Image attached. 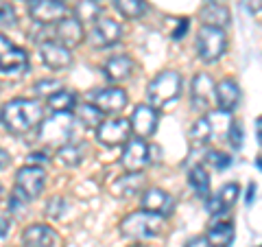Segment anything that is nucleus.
<instances>
[{
  "instance_id": "f257e3e1",
  "label": "nucleus",
  "mask_w": 262,
  "mask_h": 247,
  "mask_svg": "<svg viewBox=\"0 0 262 247\" xmlns=\"http://www.w3.org/2000/svg\"><path fill=\"white\" fill-rule=\"evenodd\" d=\"M0 120H3L5 129L15 136L29 134L33 127H37L44 120V105L33 98H13L3 105Z\"/></svg>"
},
{
  "instance_id": "f03ea898",
  "label": "nucleus",
  "mask_w": 262,
  "mask_h": 247,
  "mask_svg": "<svg viewBox=\"0 0 262 247\" xmlns=\"http://www.w3.org/2000/svg\"><path fill=\"white\" fill-rule=\"evenodd\" d=\"M166 223H164V217L153 215L149 210H138L131 212L125 219L120 221V232L127 238H138V241H149V238L160 236Z\"/></svg>"
},
{
  "instance_id": "7ed1b4c3",
  "label": "nucleus",
  "mask_w": 262,
  "mask_h": 247,
  "mask_svg": "<svg viewBox=\"0 0 262 247\" xmlns=\"http://www.w3.org/2000/svg\"><path fill=\"white\" fill-rule=\"evenodd\" d=\"M182 90V77L175 70H164L146 86V98H149L151 108H162L175 101Z\"/></svg>"
},
{
  "instance_id": "20e7f679",
  "label": "nucleus",
  "mask_w": 262,
  "mask_h": 247,
  "mask_svg": "<svg viewBox=\"0 0 262 247\" xmlns=\"http://www.w3.org/2000/svg\"><path fill=\"white\" fill-rule=\"evenodd\" d=\"M75 134V118L70 114H53L39 122V138L51 147H63Z\"/></svg>"
},
{
  "instance_id": "39448f33",
  "label": "nucleus",
  "mask_w": 262,
  "mask_h": 247,
  "mask_svg": "<svg viewBox=\"0 0 262 247\" xmlns=\"http://www.w3.org/2000/svg\"><path fill=\"white\" fill-rule=\"evenodd\" d=\"M227 48V37H225V31L223 29H216V27H203L196 33V53L203 61H216L223 57Z\"/></svg>"
},
{
  "instance_id": "423d86ee",
  "label": "nucleus",
  "mask_w": 262,
  "mask_h": 247,
  "mask_svg": "<svg viewBox=\"0 0 262 247\" xmlns=\"http://www.w3.org/2000/svg\"><path fill=\"white\" fill-rule=\"evenodd\" d=\"M46 186V171L42 167H22L15 175V193L24 199H37Z\"/></svg>"
},
{
  "instance_id": "0eeeda50",
  "label": "nucleus",
  "mask_w": 262,
  "mask_h": 247,
  "mask_svg": "<svg viewBox=\"0 0 262 247\" xmlns=\"http://www.w3.org/2000/svg\"><path fill=\"white\" fill-rule=\"evenodd\" d=\"M151 162V151H149V145L144 142L142 138H134V140H127L125 149H122L120 155V164L125 167L129 173H138L149 167Z\"/></svg>"
},
{
  "instance_id": "6e6552de",
  "label": "nucleus",
  "mask_w": 262,
  "mask_h": 247,
  "mask_svg": "<svg viewBox=\"0 0 262 247\" xmlns=\"http://www.w3.org/2000/svg\"><path fill=\"white\" fill-rule=\"evenodd\" d=\"M129 136H131V125L129 120H122V118L103 120L96 127V140L105 147H118L122 142H127Z\"/></svg>"
},
{
  "instance_id": "1a4fd4ad",
  "label": "nucleus",
  "mask_w": 262,
  "mask_h": 247,
  "mask_svg": "<svg viewBox=\"0 0 262 247\" xmlns=\"http://www.w3.org/2000/svg\"><path fill=\"white\" fill-rule=\"evenodd\" d=\"M29 13L37 24H53L66 18L68 7L63 0H31Z\"/></svg>"
},
{
  "instance_id": "9d476101",
  "label": "nucleus",
  "mask_w": 262,
  "mask_h": 247,
  "mask_svg": "<svg viewBox=\"0 0 262 247\" xmlns=\"http://www.w3.org/2000/svg\"><path fill=\"white\" fill-rule=\"evenodd\" d=\"M214 90H216V84L214 79L206 72H199L194 75L192 79V86H190V94H192V108L194 110H206L214 103Z\"/></svg>"
},
{
  "instance_id": "9b49d317",
  "label": "nucleus",
  "mask_w": 262,
  "mask_h": 247,
  "mask_svg": "<svg viewBox=\"0 0 262 247\" xmlns=\"http://www.w3.org/2000/svg\"><path fill=\"white\" fill-rule=\"evenodd\" d=\"M120 33H122V29H120V24L116 20L101 18V20H96V24L92 27L90 42H92V46H96V48H107V46L118 42Z\"/></svg>"
},
{
  "instance_id": "f8f14e48",
  "label": "nucleus",
  "mask_w": 262,
  "mask_h": 247,
  "mask_svg": "<svg viewBox=\"0 0 262 247\" xmlns=\"http://www.w3.org/2000/svg\"><path fill=\"white\" fill-rule=\"evenodd\" d=\"M90 98H92V105H96V108L101 110L103 114L120 112L127 105V94H125V90H120V88L96 90V92L90 94Z\"/></svg>"
},
{
  "instance_id": "ddd939ff",
  "label": "nucleus",
  "mask_w": 262,
  "mask_h": 247,
  "mask_svg": "<svg viewBox=\"0 0 262 247\" xmlns=\"http://www.w3.org/2000/svg\"><path fill=\"white\" fill-rule=\"evenodd\" d=\"M129 125L136 131L138 138H151L155 129H158V112L151 105H138L134 114H131Z\"/></svg>"
},
{
  "instance_id": "4468645a",
  "label": "nucleus",
  "mask_w": 262,
  "mask_h": 247,
  "mask_svg": "<svg viewBox=\"0 0 262 247\" xmlns=\"http://www.w3.org/2000/svg\"><path fill=\"white\" fill-rule=\"evenodd\" d=\"M142 205H144V210L153 212V215L168 217L175 210V199H173V195H168L162 188H149L142 195Z\"/></svg>"
},
{
  "instance_id": "2eb2a0df",
  "label": "nucleus",
  "mask_w": 262,
  "mask_h": 247,
  "mask_svg": "<svg viewBox=\"0 0 262 247\" xmlns=\"http://www.w3.org/2000/svg\"><path fill=\"white\" fill-rule=\"evenodd\" d=\"M39 57H42V61L53 70L68 68V66L72 64L70 48L61 46L59 42H44L42 46H39Z\"/></svg>"
},
{
  "instance_id": "dca6fc26",
  "label": "nucleus",
  "mask_w": 262,
  "mask_h": 247,
  "mask_svg": "<svg viewBox=\"0 0 262 247\" xmlns=\"http://www.w3.org/2000/svg\"><path fill=\"white\" fill-rule=\"evenodd\" d=\"M57 234L53 228L44 223H35L22 232V245L24 247H55Z\"/></svg>"
},
{
  "instance_id": "f3484780",
  "label": "nucleus",
  "mask_w": 262,
  "mask_h": 247,
  "mask_svg": "<svg viewBox=\"0 0 262 247\" xmlns=\"http://www.w3.org/2000/svg\"><path fill=\"white\" fill-rule=\"evenodd\" d=\"M57 39H59V44L70 48V46H79L83 42V27H81V22L77 18H61L57 22Z\"/></svg>"
},
{
  "instance_id": "a211bd4d",
  "label": "nucleus",
  "mask_w": 262,
  "mask_h": 247,
  "mask_svg": "<svg viewBox=\"0 0 262 247\" xmlns=\"http://www.w3.org/2000/svg\"><path fill=\"white\" fill-rule=\"evenodd\" d=\"M27 68H29V53L15 44L0 57V72L3 75H20Z\"/></svg>"
},
{
  "instance_id": "6ab92c4d",
  "label": "nucleus",
  "mask_w": 262,
  "mask_h": 247,
  "mask_svg": "<svg viewBox=\"0 0 262 247\" xmlns=\"http://www.w3.org/2000/svg\"><path fill=\"white\" fill-rule=\"evenodd\" d=\"M241 101V88L232 79H223L214 90V103L219 105V110L232 112Z\"/></svg>"
},
{
  "instance_id": "aec40b11",
  "label": "nucleus",
  "mask_w": 262,
  "mask_h": 247,
  "mask_svg": "<svg viewBox=\"0 0 262 247\" xmlns=\"http://www.w3.org/2000/svg\"><path fill=\"white\" fill-rule=\"evenodd\" d=\"M201 20L206 27H216V29H225L229 20H232V15H229L227 7L219 5V3H210L201 9Z\"/></svg>"
},
{
  "instance_id": "412c9836",
  "label": "nucleus",
  "mask_w": 262,
  "mask_h": 247,
  "mask_svg": "<svg viewBox=\"0 0 262 247\" xmlns=\"http://www.w3.org/2000/svg\"><path fill=\"white\" fill-rule=\"evenodd\" d=\"M131 70H134V61L127 55H116L105 64V75H107L110 81H125L129 79Z\"/></svg>"
},
{
  "instance_id": "4be33fe9",
  "label": "nucleus",
  "mask_w": 262,
  "mask_h": 247,
  "mask_svg": "<svg viewBox=\"0 0 262 247\" xmlns=\"http://www.w3.org/2000/svg\"><path fill=\"white\" fill-rule=\"evenodd\" d=\"M208 243L212 247H229L234 243V225L225 221V223H219V225H212V230L208 232Z\"/></svg>"
},
{
  "instance_id": "5701e85b",
  "label": "nucleus",
  "mask_w": 262,
  "mask_h": 247,
  "mask_svg": "<svg viewBox=\"0 0 262 247\" xmlns=\"http://www.w3.org/2000/svg\"><path fill=\"white\" fill-rule=\"evenodd\" d=\"M83 155H85V147L81 142H68L59 147V151H57V160L66 167H77V164L83 162Z\"/></svg>"
},
{
  "instance_id": "b1692460",
  "label": "nucleus",
  "mask_w": 262,
  "mask_h": 247,
  "mask_svg": "<svg viewBox=\"0 0 262 247\" xmlns=\"http://www.w3.org/2000/svg\"><path fill=\"white\" fill-rule=\"evenodd\" d=\"M77 120L88 129H96L103 122V112L92 103H81L77 105Z\"/></svg>"
},
{
  "instance_id": "393cba45",
  "label": "nucleus",
  "mask_w": 262,
  "mask_h": 247,
  "mask_svg": "<svg viewBox=\"0 0 262 247\" xmlns=\"http://www.w3.org/2000/svg\"><path fill=\"white\" fill-rule=\"evenodd\" d=\"M48 108L55 114H70L72 108H77V96L68 90H59L53 96H48Z\"/></svg>"
},
{
  "instance_id": "a878e982",
  "label": "nucleus",
  "mask_w": 262,
  "mask_h": 247,
  "mask_svg": "<svg viewBox=\"0 0 262 247\" xmlns=\"http://www.w3.org/2000/svg\"><path fill=\"white\" fill-rule=\"evenodd\" d=\"M188 182H190L192 191L196 197H201V199H206V197H210V177L203 167H194L190 169V173H188Z\"/></svg>"
},
{
  "instance_id": "bb28decb",
  "label": "nucleus",
  "mask_w": 262,
  "mask_h": 247,
  "mask_svg": "<svg viewBox=\"0 0 262 247\" xmlns=\"http://www.w3.org/2000/svg\"><path fill=\"white\" fill-rule=\"evenodd\" d=\"M101 5L98 0H81L77 5V20L79 22H96L101 15Z\"/></svg>"
},
{
  "instance_id": "cd10ccee",
  "label": "nucleus",
  "mask_w": 262,
  "mask_h": 247,
  "mask_svg": "<svg viewBox=\"0 0 262 247\" xmlns=\"http://www.w3.org/2000/svg\"><path fill=\"white\" fill-rule=\"evenodd\" d=\"M114 5L125 18H140L146 11L144 0H114Z\"/></svg>"
},
{
  "instance_id": "c85d7f7f",
  "label": "nucleus",
  "mask_w": 262,
  "mask_h": 247,
  "mask_svg": "<svg viewBox=\"0 0 262 247\" xmlns=\"http://www.w3.org/2000/svg\"><path fill=\"white\" fill-rule=\"evenodd\" d=\"M208 122H210V129H212V136H223L225 131L229 129V125H232V120H229V112H212L208 114Z\"/></svg>"
},
{
  "instance_id": "c756f323",
  "label": "nucleus",
  "mask_w": 262,
  "mask_h": 247,
  "mask_svg": "<svg viewBox=\"0 0 262 247\" xmlns=\"http://www.w3.org/2000/svg\"><path fill=\"white\" fill-rule=\"evenodd\" d=\"M142 188V177L138 173H129V175L120 177L118 184H116V191L120 197H127V195H134Z\"/></svg>"
},
{
  "instance_id": "7c9ffc66",
  "label": "nucleus",
  "mask_w": 262,
  "mask_h": 247,
  "mask_svg": "<svg viewBox=\"0 0 262 247\" xmlns=\"http://www.w3.org/2000/svg\"><path fill=\"white\" fill-rule=\"evenodd\" d=\"M238 193H241L238 184H225V186L216 193V197H219L221 205H223V208L227 210L229 205H234V203H236V199H238Z\"/></svg>"
},
{
  "instance_id": "2f4dec72",
  "label": "nucleus",
  "mask_w": 262,
  "mask_h": 247,
  "mask_svg": "<svg viewBox=\"0 0 262 247\" xmlns=\"http://www.w3.org/2000/svg\"><path fill=\"white\" fill-rule=\"evenodd\" d=\"M212 136V129H210V122L206 116H201L199 120L192 125V131H190V138L194 142H206V140Z\"/></svg>"
},
{
  "instance_id": "473e14b6",
  "label": "nucleus",
  "mask_w": 262,
  "mask_h": 247,
  "mask_svg": "<svg viewBox=\"0 0 262 247\" xmlns=\"http://www.w3.org/2000/svg\"><path fill=\"white\" fill-rule=\"evenodd\" d=\"M18 20V15H15V9L9 0H0V27H11Z\"/></svg>"
},
{
  "instance_id": "72a5a7b5",
  "label": "nucleus",
  "mask_w": 262,
  "mask_h": 247,
  "mask_svg": "<svg viewBox=\"0 0 262 247\" xmlns=\"http://www.w3.org/2000/svg\"><path fill=\"white\" fill-rule=\"evenodd\" d=\"M208 162H210L214 169H219V171H223V169H227L229 164H232L229 155H227V153H221V151H212V153H208Z\"/></svg>"
},
{
  "instance_id": "f704fd0d",
  "label": "nucleus",
  "mask_w": 262,
  "mask_h": 247,
  "mask_svg": "<svg viewBox=\"0 0 262 247\" xmlns=\"http://www.w3.org/2000/svg\"><path fill=\"white\" fill-rule=\"evenodd\" d=\"M35 90L39 94H46V96H53L55 92H59L61 90V84L57 79H46V81H39V84L35 86Z\"/></svg>"
},
{
  "instance_id": "c9c22d12",
  "label": "nucleus",
  "mask_w": 262,
  "mask_h": 247,
  "mask_svg": "<svg viewBox=\"0 0 262 247\" xmlns=\"http://www.w3.org/2000/svg\"><path fill=\"white\" fill-rule=\"evenodd\" d=\"M229 134H232V145L236 147V149H241V147H243V125H241V122H232Z\"/></svg>"
},
{
  "instance_id": "e433bc0d",
  "label": "nucleus",
  "mask_w": 262,
  "mask_h": 247,
  "mask_svg": "<svg viewBox=\"0 0 262 247\" xmlns=\"http://www.w3.org/2000/svg\"><path fill=\"white\" fill-rule=\"evenodd\" d=\"M188 27H190V20H188V18H182V20H179V22H177V29L173 31V39H182V37L186 35Z\"/></svg>"
},
{
  "instance_id": "4c0bfd02",
  "label": "nucleus",
  "mask_w": 262,
  "mask_h": 247,
  "mask_svg": "<svg viewBox=\"0 0 262 247\" xmlns=\"http://www.w3.org/2000/svg\"><path fill=\"white\" fill-rule=\"evenodd\" d=\"M184 247H212L210 243H208V238L206 236H194V238H190Z\"/></svg>"
},
{
  "instance_id": "58836bf2",
  "label": "nucleus",
  "mask_w": 262,
  "mask_h": 247,
  "mask_svg": "<svg viewBox=\"0 0 262 247\" xmlns=\"http://www.w3.org/2000/svg\"><path fill=\"white\" fill-rule=\"evenodd\" d=\"M243 3L251 13H260L262 11V0H243Z\"/></svg>"
},
{
  "instance_id": "ea45409f",
  "label": "nucleus",
  "mask_w": 262,
  "mask_h": 247,
  "mask_svg": "<svg viewBox=\"0 0 262 247\" xmlns=\"http://www.w3.org/2000/svg\"><path fill=\"white\" fill-rule=\"evenodd\" d=\"M29 162H31V167H39V164H46V153H31L29 155Z\"/></svg>"
},
{
  "instance_id": "a19ab883",
  "label": "nucleus",
  "mask_w": 262,
  "mask_h": 247,
  "mask_svg": "<svg viewBox=\"0 0 262 247\" xmlns=\"http://www.w3.org/2000/svg\"><path fill=\"white\" fill-rule=\"evenodd\" d=\"M9 164H11V155H9V151H5L3 147H0V171L7 169Z\"/></svg>"
},
{
  "instance_id": "79ce46f5",
  "label": "nucleus",
  "mask_w": 262,
  "mask_h": 247,
  "mask_svg": "<svg viewBox=\"0 0 262 247\" xmlns=\"http://www.w3.org/2000/svg\"><path fill=\"white\" fill-rule=\"evenodd\" d=\"M11 46H13V42H11V39H9V37H5L3 33H0V57H3L7 51H9Z\"/></svg>"
},
{
  "instance_id": "37998d69",
  "label": "nucleus",
  "mask_w": 262,
  "mask_h": 247,
  "mask_svg": "<svg viewBox=\"0 0 262 247\" xmlns=\"http://www.w3.org/2000/svg\"><path fill=\"white\" fill-rule=\"evenodd\" d=\"M9 230H11V221L7 217H0V238L9 234Z\"/></svg>"
},
{
  "instance_id": "c03bdc74",
  "label": "nucleus",
  "mask_w": 262,
  "mask_h": 247,
  "mask_svg": "<svg viewBox=\"0 0 262 247\" xmlns=\"http://www.w3.org/2000/svg\"><path fill=\"white\" fill-rule=\"evenodd\" d=\"M253 193H256V184H249V195H247V201H253Z\"/></svg>"
},
{
  "instance_id": "a18cd8bd",
  "label": "nucleus",
  "mask_w": 262,
  "mask_h": 247,
  "mask_svg": "<svg viewBox=\"0 0 262 247\" xmlns=\"http://www.w3.org/2000/svg\"><path fill=\"white\" fill-rule=\"evenodd\" d=\"M0 197H3V186H0Z\"/></svg>"
},
{
  "instance_id": "49530a36",
  "label": "nucleus",
  "mask_w": 262,
  "mask_h": 247,
  "mask_svg": "<svg viewBox=\"0 0 262 247\" xmlns=\"http://www.w3.org/2000/svg\"><path fill=\"white\" fill-rule=\"evenodd\" d=\"M131 247H142V245H131Z\"/></svg>"
},
{
  "instance_id": "de8ad7c7",
  "label": "nucleus",
  "mask_w": 262,
  "mask_h": 247,
  "mask_svg": "<svg viewBox=\"0 0 262 247\" xmlns=\"http://www.w3.org/2000/svg\"><path fill=\"white\" fill-rule=\"evenodd\" d=\"M29 3H31V0H29Z\"/></svg>"
}]
</instances>
